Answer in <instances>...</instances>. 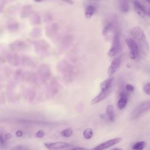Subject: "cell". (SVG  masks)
<instances>
[{
  "instance_id": "1",
  "label": "cell",
  "mask_w": 150,
  "mask_h": 150,
  "mask_svg": "<svg viewBox=\"0 0 150 150\" xmlns=\"http://www.w3.org/2000/svg\"><path fill=\"white\" fill-rule=\"evenodd\" d=\"M130 35L137 44L140 52L146 55L149 52V45L143 30L139 27L135 26L130 30Z\"/></svg>"
},
{
  "instance_id": "2",
  "label": "cell",
  "mask_w": 150,
  "mask_h": 150,
  "mask_svg": "<svg viewBox=\"0 0 150 150\" xmlns=\"http://www.w3.org/2000/svg\"><path fill=\"white\" fill-rule=\"evenodd\" d=\"M150 110V100L144 101L141 103L137 107H136L134 110L132 111L131 114V119L135 120L144 113Z\"/></svg>"
},
{
  "instance_id": "3",
  "label": "cell",
  "mask_w": 150,
  "mask_h": 150,
  "mask_svg": "<svg viewBox=\"0 0 150 150\" xmlns=\"http://www.w3.org/2000/svg\"><path fill=\"white\" fill-rule=\"evenodd\" d=\"M120 49V39L118 32L116 30L112 39L111 47L108 52L109 57H114L117 54Z\"/></svg>"
},
{
  "instance_id": "4",
  "label": "cell",
  "mask_w": 150,
  "mask_h": 150,
  "mask_svg": "<svg viewBox=\"0 0 150 150\" xmlns=\"http://www.w3.org/2000/svg\"><path fill=\"white\" fill-rule=\"evenodd\" d=\"M126 44L129 50V56L132 59H135L139 54V49L135 42L131 38L125 39Z\"/></svg>"
},
{
  "instance_id": "5",
  "label": "cell",
  "mask_w": 150,
  "mask_h": 150,
  "mask_svg": "<svg viewBox=\"0 0 150 150\" xmlns=\"http://www.w3.org/2000/svg\"><path fill=\"white\" fill-rule=\"evenodd\" d=\"M121 141L122 138H115L99 144L98 145L95 146L91 150H104L118 144Z\"/></svg>"
},
{
  "instance_id": "6",
  "label": "cell",
  "mask_w": 150,
  "mask_h": 150,
  "mask_svg": "<svg viewBox=\"0 0 150 150\" xmlns=\"http://www.w3.org/2000/svg\"><path fill=\"white\" fill-rule=\"evenodd\" d=\"M45 146L46 148L50 150H60L67 148L70 146V144L66 142H54L50 143H45Z\"/></svg>"
},
{
  "instance_id": "7",
  "label": "cell",
  "mask_w": 150,
  "mask_h": 150,
  "mask_svg": "<svg viewBox=\"0 0 150 150\" xmlns=\"http://www.w3.org/2000/svg\"><path fill=\"white\" fill-rule=\"evenodd\" d=\"M116 30H114L113 24L111 22H108L103 28L102 31V35L107 40H110V38H113Z\"/></svg>"
},
{
  "instance_id": "8",
  "label": "cell",
  "mask_w": 150,
  "mask_h": 150,
  "mask_svg": "<svg viewBox=\"0 0 150 150\" xmlns=\"http://www.w3.org/2000/svg\"><path fill=\"white\" fill-rule=\"evenodd\" d=\"M120 64L121 59L119 57H115L112 59L107 70V74L109 77H111L116 72V71L120 67Z\"/></svg>"
},
{
  "instance_id": "9",
  "label": "cell",
  "mask_w": 150,
  "mask_h": 150,
  "mask_svg": "<svg viewBox=\"0 0 150 150\" xmlns=\"http://www.w3.org/2000/svg\"><path fill=\"white\" fill-rule=\"evenodd\" d=\"M132 4L134 8V10L136 12V13L139 16L144 18L146 15L144 4H142L141 2L139 1H134L132 2Z\"/></svg>"
},
{
  "instance_id": "10",
  "label": "cell",
  "mask_w": 150,
  "mask_h": 150,
  "mask_svg": "<svg viewBox=\"0 0 150 150\" xmlns=\"http://www.w3.org/2000/svg\"><path fill=\"white\" fill-rule=\"evenodd\" d=\"M111 90H107V91H102V90H101V91L96 97H94L91 100V101L90 102V104H92V105L96 104L101 102L103 100H104L109 95L110 93L111 92Z\"/></svg>"
},
{
  "instance_id": "11",
  "label": "cell",
  "mask_w": 150,
  "mask_h": 150,
  "mask_svg": "<svg viewBox=\"0 0 150 150\" xmlns=\"http://www.w3.org/2000/svg\"><path fill=\"white\" fill-rule=\"evenodd\" d=\"M27 47L26 43L23 41H16L13 42L9 46L10 50L12 51H20L24 50Z\"/></svg>"
},
{
  "instance_id": "12",
  "label": "cell",
  "mask_w": 150,
  "mask_h": 150,
  "mask_svg": "<svg viewBox=\"0 0 150 150\" xmlns=\"http://www.w3.org/2000/svg\"><path fill=\"white\" fill-rule=\"evenodd\" d=\"M128 102V96L127 94L123 91L121 93L120 98L117 103V107L120 110H122L125 107Z\"/></svg>"
},
{
  "instance_id": "13",
  "label": "cell",
  "mask_w": 150,
  "mask_h": 150,
  "mask_svg": "<svg viewBox=\"0 0 150 150\" xmlns=\"http://www.w3.org/2000/svg\"><path fill=\"white\" fill-rule=\"evenodd\" d=\"M113 81L112 77H109L105 80L103 81L100 84V87L102 91H107L111 89V85Z\"/></svg>"
},
{
  "instance_id": "14",
  "label": "cell",
  "mask_w": 150,
  "mask_h": 150,
  "mask_svg": "<svg viewBox=\"0 0 150 150\" xmlns=\"http://www.w3.org/2000/svg\"><path fill=\"white\" fill-rule=\"evenodd\" d=\"M106 115L110 121H113L114 120V107L112 105L110 104L106 108Z\"/></svg>"
},
{
  "instance_id": "15",
  "label": "cell",
  "mask_w": 150,
  "mask_h": 150,
  "mask_svg": "<svg viewBox=\"0 0 150 150\" xmlns=\"http://www.w3.org/2000/svg\"><path fill=\"white\" fill-rule=\"evenodd\" d=\"M32 8L29 5H26L23 6L21 10V18H27L32 13Z\"/></svg>"
},
{
  "instance_id": "16",
  "label": "cell",
  "mask_w": 150,
  "mask_h": 150,
  "mask_svg": "<svg viewBox=\"0 0 150 150\" xmlns=\"http://www.w3.org/2000/svg\"><path fill=\"white\" fill-rule=\"evenodd\" d=\"M95 12V8L91 5L87 6L85 9V17L87 19H90L92 17Z\"/></svg>"
},
{
  "instance_id": "17",
  "label": "cell",
  "mask_w": 150,
  "mask_h": 150,
  "mask_svg": "<svg viewBox=\"0 0 150 150\" xmlns=\"http://www.w3.org/2000/svg\"><path fill=\"white\" fill-rule=\"evenodd\" d=\"M146 146V142L145 141H138L135 143L132 148L134 150H142Z\"/></svg>"
},
{
  "instance_id": "18",
  "label": "cell",
  "mask_w": 150,
  "mask_h": 150,
  "mask_svg": "<svg viewBox=\"0 0 150 150\" xmlns=\"http://www.w3.org/2000/svg\"><path fill=\"white\" fill-rule=\"evenodd\" d=\"M120 9L122 12H127L129 10V4L127 1H121L120 2Z\"/></svg>"
},
{
  "instance_id": "19",
  "label": "cell",
  "mask_w": 150,
  "mask_h": 150,
  "mask_svg": "<svg viewBox=\"0 0 150 150\" xmlns=\"http://www.w3.org/2000/svg\"><path fill=\"white\" fill-rule=\"evenodd\" d=\"M93 135V129L90 128H86L83 131V136L86 139H91Z\"/></svg>"
},
{
  "instance_id": "20",
  "label": "cell",
  "mask_w": 150,
  "mask_h": 150,
  "mask_svg": "<svg viewBox=\"0 0 150 150\" xmlns=\"http://www.w3.org/2000/svg\"><path fill=\"white\" fill-rule=\"evenodd\" d=\"M60 134L62 136H63V137H66V138H69L70 137H71L73 134V130L71 128H66V129H64L63 131H61Z\"/></svg>"
},
{
  "instance_id": "21",
  "label": "cell",
  "mask_w": 150,
  "mask_h": 150,
  "mask_svg": "<svg viewBox=\"0 0 150 150\" xmlns=\"http://www.w3.org/2000/svg\"><path fill=\"white\" fill-rule=\"evenodd\" d=\"M143 91L146 94L150 96V82L144 85L143 87Z\"/></svg>"
},
{
  "instance_id": "22",
  "label": "cell",
  "mask_w": 150,
  "mask_h": 150,
  "mask_svg": "<svg viewBox=\"0 0 150 150\" xmlns=\"http://www.w3.org/2000/svg\"><path fill=\"white\" fill-rule=\"evenodd\" d=\"M45 132L42 129H40L38 131L36 132V134H35V136L36 138H42L45 136Z\"/></svg>"
},
{
  "instance_id": "23",
  "label": "cell",
  "mask_w": 150,
  "mask_h": 150,
  "mask_svg": "<svg viewBox=\"0 0 150 150\" xmlns=\"http://www.w3.org/2000/svg\"><path fill=\"white\" fill-rule=\"evenodd\" d=\"M32 23L33 24H39L40 22V17L39 16V15H35L33 17V19H32Z\"/></svg>"
},
{
  "instance_id": "24",
  "label": "cell",
  "mask_w": 150,
  "mask_h": 150,
  "mask_svg": "<svg viewBox=\"0 0 150 150\" xmlns=\"http://www.w3.org/2000/svg\"><path fill=\"white\" fill-rule=\"evenodd\" d=\"M125 89L129 91H132L134 90V86L132 85V84H127L125 85Z\"/></svg>"
},
{
  "instance_id": "25",
  "label": "cell",
  "mask_w": 150,
  "mask_h": 150,
  "mask_svg": "<svg viewBox=\"0 0 150 150\" xmlns=\"http://www.w3.org/2000/svg\"><path fill=\"white\" fill-rule=\"evenodd\" d=\"M23 133L22 131H21V130H18L15 133V135L17 137H21L23 136Z\"/></svg>"
},
{
  "instance_id": "26",
  "label": "cell",
  "mask_w": 150,
  "mask_h": 150,
  "mask_svg": "<svg viewBox=\"0 0 150 150\" xmlns=\"http://www.w3.org/2000/svg\"><path fill=\"white\" fill-rule=\"evenodd\" d=\"M12 150H27L26 148L21 146H16V147H13L12 148Z\"/></svg>"
},
{
  "instance_id": "27",
  "label": "cell",
  "mask_w": 150,
  "mask_h": 150,
  "mask_svg": "<svg viewBox=\"0 0 150 150\" xmlns=\"http://www.w3.org/2000/svg\"><path fill=\"white\" fill-rule=\"evenodd\" d=\"M12 137V135L10 133H7L5 135V140H9V139H11Z\"/></svg>"
},
{
  "instance_id": "28",
  "label": "cell",
  "mask_w": 150,
  "mask_h": 150,
  "mask_svg": "<svg viewBox=\"0 0 150 150\" xmlns=\"http://www.w3.org/2000/svg\"><path fill=\"white\" fill-rule=\"evenodd\" d=\"M5 138L4 139V138L2 137V135H1V137H0V143H1V146H3V145L4 144V143H5Z\"/></svg>"
},
{
  "instance_id": "29",
  "label": "cell",
  "mask_w": 150,
  "mask_h": 150,
  "mask_svg": "<svg viewBox=\"0 0 150 150\" xmlns=\"http://www.w3.org/2000/svg\"><path fill=\"white\" fill-rule=\"evenodd\" d=\"M71 150H88L87 148H82V147H76L74 148H73Z\"/></svg>"
},
{
  "instance_id": "30",
  "label": "cell",
  "mask_w": 150,
  "mask_h": 150,
  "mask_svg": "<svg viewBox=\"0 0 150 150\" xmlns=\"http://www.w3.org/2000/svg\"><path fill=\"white\" fill-rule=\"evenodd\" d=\"M66 2H67V3H69V4H73V1H66Z\"/></svg>"
},
{
  "instance_id": "31",
  "label": "cell",
  "mask_w": 150,
  "mask_h": 150,
  "mask_svg": "<svg viewBox=\"0 0 150 150\" xmlns=\"http://www.w3.org/2000/svg\"><path fill=\"white\" fill-rule=\"evenodd\" d=\"M112 150H122V149H120V148H115V149H113Z\"/></svg>"
},
{
  "instance_id": "32",
  "label": "cell",
  "mask_w": 150,
  "mask_h": 150,
  "mask_svg": "<svg viewBox=\"0 0 150 150\" xmlns=\"http://www.w3.org/2000/svg\"><path fill=\"white\" fill-rule=\"evenodd\" d=\"M146 2L148 4H150V1H146Z\"/></svg>"
}]
</instances>
